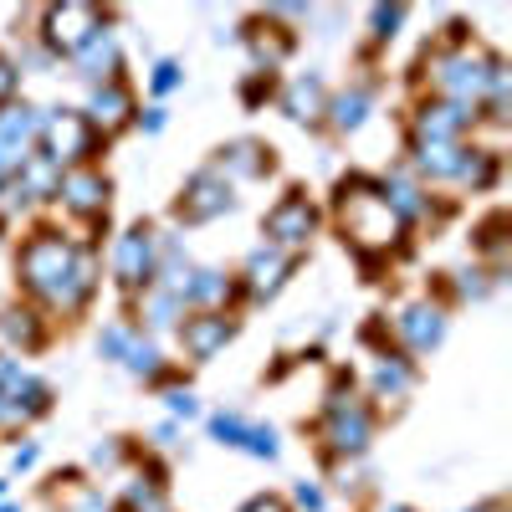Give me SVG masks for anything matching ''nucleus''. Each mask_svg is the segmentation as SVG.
Returning <instances> with one entry per match:
<instances>
[{
	"label": "nucleus",
	"mask_w": 512,
	"mask_h": 512,
	"mask_svg": "<svg viewBox=\"0 0 512 512\" xmlns=\"http://www.w3.org/2000/svg\"><path fill=\"white\" fill-rule=\"evenodd\" d=\"M16 82H21V72H16V62H11V57H0V103H6V98L16 93Z\"/></svg>",
	"instance_id": "35"
},
{
	"label": "nucleus",
	"mask_w": 512,
	"mask_h": 512,
	"mask_svg": "<svg viewBox=\"0 0 512 512\" xmlns=\"http://www.w3.org/2000/svg\"><path fill=\"white\" fill-rule=\"evenodd\" d=\"M502 226H507V221H502V216H497V221H487V226H482V251H487V256H502Z\"/></svg>",
	"instance_id": "34"
},
{
	"label": "nucleus",
	"mask_w": 512,
	"mask_h": 512,
	"mask_svg": "<svg viewBox=\"0 0 512 512\" xmlns=\"http://www.w3.org/2000/svg\"><path fill=\"white\" fill-rule=\"evenodd\" d=\"M374 390H379V400H400V395L410 390V364L384 354L379 369H374Z\"/></svg>",
	"instance_id": "24"
},
{
	"label": "nucleus",
	"mask_w": 512,
	"mask_h": 512,
	"mask_svg": "<svg viewBox=\"0 0 512 512\" xmlns=\"http://www.w3.org/2000/svg\"><path fill=\"white\" fill-rule=\"evenodd\" d=\"M21 277L36 297H47L52 308L77 313L93 292V262L88 251H72L57 231H41L21 246Z\"/></svg>",
	"instance_id": "1"
},
{
	"label": "nucleus",
	"mask_w": 512,
	"mask_h": 512,
	"mask_svg": "<svg viewBox=\"0 0 512 512\" xmlns=\"http://www.w3.org/2000/svg\"><path fill=\"white\" fill-rule=\"evenodd\" d=\"M272 98V72H251L246 82H241V103L246 108H262Z\"/></svg>",
	"instance_id": "29"
},
{
	"label": "nucleus",
	"mask_w": 512,
	"mask_h": 512,
	"mask_svg": "<svg viewBox=\"0 0 512 512\" xmlns=\"http://www.w3.org/2000/svg\"><path fill=\"white\" fill-rule=\"evenodd\" d=\"M297 507H308V512H323V492L303 482V487H297Z\"/></svg>",
	"instance_id": "38"
},
{
	"label": "nucleus",
	"mask_w": 512,
	"mask_h": 512,
	"mask_svg": "<svg viewBox=\"0 0 512 512\" xmlns=\"http://www.w3.org/2000/svg\"><path fill=\"white\" fill-rule=\"evenodd\" d=\"M169 410H175V415H185V420H190V415H195L200 405H195V395H190V390H169Z\"/></svg>",
	"instance_id": "37"
},
{
	"label": "nucleus",
	"mask_w": 512,
	"mask_h": 512,
	"mask_svg": "<svg viewBox=\"0 0 512 512\" xmlns=\"http://www.w3.org/2000/svg\"><path fill=\"white\" fill-rule=\"evenodd\" d=\"M175 210H180V221L200 226V221H210V216H221V210H231V190H226V180H221V175L200 169V175L185 185V200H180Z\"/></svg>",
	"instance_id": "8"
},
{
	"label": "nucleus",
	"mask_w": 512,
	"mask_h": 512,
	"mask_svg": "<svg viewBox=\"0 0 512 512\" xmlns=\"http://www.w3.org/2000/svg\"><path fill=\"white\" fill-rule=\"evenodd\" d=\"M384 512H410V507H384Z\"/></svg>",
	"instance_id": "43"
},
{
	"label": "nucleus",
	"mask_w": 512,
	"mask_h": 512,
	"mask_svg": "<svg viewBox=\"0 0 512 512\" xmlns=\"http://www.w3.org/2000/svg\"><path fill=\"white\" fill-rule=\"evenodd\" d=\"M364 113H369V88H349L344 98L333 103V128H338V134H349V128L364 123Z\"/></svg>",
	"instance_id": "26"
},
{
	"label": "nucleus",
	"mask_w": 512,
	"mask_h": 512,
	"mask_svg": "<svg viewBox=\"0 0 512 512\" xmlns=\"http://www.w3.org/2000/svg\"><path fill=\"white\" fill-rule=\"evenodd\" d=\"M210 431H216L226 446H241L251 456H277V436L262 431V425H251V420H241V415H216V420H210Z\"/></svg>",
	"instance_id": "14"
},
{
	"label": "nucleus",
	"mask_w": 512,
	"mask_h": 512,
	"mask_svg": "<svg viewBox=\"0 0 512 512\" xmlns=\"http://www.w3.org/2000/svg\"><path fill=\"white\" fill-rule=\"evenodd\" d=\"M456 180H466L472 190H487V185L497 180V154H492V149H461Z\"/></svg>",
	"instance_id": "21"
},
{
	"label": "nucleus",
	"mask_w": 512,
	"mask_h": 512,
	"mask_svg": "<svg viewBox=\"0 0 512 512\" xmlns=\"http://www.w3.org/2000/svg\"><path fill=\"white\" fill-rule=\"evenodd\" d=\"M31 461H36V446H21V451H16V466H21V472H26Z\"/></svg>",
	"instance_id": "41"
},
{
	"label": "nucleus",
	"mask_w": 512,
	"mask_h": 512,
	"mask_svg": "<svg viewBox=\"0 0 512 512\" xmlns=\"http://www.w3.org/2000/svg\"><path fill=\"white\" fill-rule=\"evenodd\" d=\"M241 512H287V507H282L277 497H256V502H246Z\"/></svg>",
	"instance_id": "40"
},
{
	"label": "nucleus",
	"mask_w": 512,
	"mask_h": 512,
	"mask_svg": "<svg viewBox=\"0 0 512 512\" xmlns=\"http://www.w3.org/2000/svg\"><path fill=\"white\" fill-rule=\"evenodd\" d=\"M287 272H292V256L277 251V246H262V251L246 262V292H251V297H272Z\"/></svg>",
	"instance_id": "15"
},
{
	"label": "nucleus",
	"mask_w": 512,
	"mask_h": 512,
	"mask_svg": "<svg viewBox=\"0 0 512 512\" xmlns=\"http://www.w3.org/2000/svg\"><path fill=\"white\" fill-rule=\"evenodd\" d=\"M267 169H272V149L241 139V144H226V149H221V159H216V169H210V175H226V180H262Z\"/></svg>",
	"instance_id": "12"
},
{
	"label": "nucleus",
	"mask_w": 512,
	"mask_h": 512,
	"mask_svg": "<svg viewBox=\"0 0 512 512\" xmlns=\"http://www.w3.org/2000/svg\"><path fill=\"white\" fill-rule=\"evenodd\" d=\"M180 303H185V297L180 292H169V287H159V292H149V323H169V318H175L180 313Z\"/></svg>",
	"instance_id": "28"
},
{
	"label": "nucleus",
	"mask_w": 512,
	"mask_h": 512,
	"mask_svg": "<svg viewBox=\"0 0 512 512\" xmlns=\"http://www.w3.org/2000/svg\"><path fill=\"white\" fill-rule=\"evenodd\" d=\"M31 139H41V118L31 108H6L0 113V175H11V169H21L31 154Z\"/></svg>",
	"instance_id": "7"
},
{
	"label": "nucleus",
	"mask_w": 512,
	"mask_h": 512,
	"mask_svg": "<svg viewBox=\"0 0 512 512\" xmlns=\"http://www.w3.org/2000/svg\"><path fill=\"white\" fill-rule=\"evenodd\" d=\"M113 272L123 287H139L154 277V231L149 226H134V231H123L118 246H113Z\"/></svg>",
	"instance_id": "6"
},
{
	"label": "nucleus",
	"mask_w": 512,
	"mask_h": 512,
	"mask_svg": "<svg viewBox=\"0 0 512 512\" xmlns=\"http://www.w3.org/2000/svg\"><path fill=\"white\" fill-rule=\"evenodd\" d=\"M57 180H62V175H57V164H52L47 154H31V159L16 169V185H21L26 195H52Z\"/></svg>",
	"instance_id": "20"
},
{
	"label": "nucleus",
	"mask_w": 512,
	"mask_h": 512,
	"mask_svg": "<svg viewBox=\"0 0 512 512\" xmlns=\"http://www.w3.org/2000/svg\"><path fill=\"white\" fill-rule=\"evenodd\" d=\"M466 118H472V108H461V103H425L415 113V134L420 144H451L466 128Z\"/></svg>",
	"instance_id": "13"
},
{
	"label": "nucleus",
	"mask_w": 512,
	"mask_h": 512,
	"mask_svg": "<svg viewBox=\"0 0 512 512\" xmlns=\"http://www.w3.org/2000/svg\"><path fill=\"white\" fill-rule=\"evenodd\" d=\"M400 333H405V344H410V349H436V344H441V333H446V323H441L436 308L415 303V308H405Z\"/></svg>",
	"instance_id": "16"
},
{
	"label": "nucleus",
	"mask_w": 512,
	"mask_h": 512,
	"mask_svg": "<svg viewBox=\"0 0 512 512\" xmlns=\"http://www.w3.org/2000/svg\"><path fill=\"white\" fill-rule=\"evenodd\" d=\"M128 344H134V338H128V328H103V338H98V349H103V354H113V359H118V354H128Z\"/></svg>",
	"instance_id": "32"
},
{
	"label": "nucleus",
	"mask_w": 512,
	"mask_h": 512,
	"mask_svg": "<svg viewBox=\"0 0 512 512\" xmlns=\"http://www.w3.org/2000/svg\"><path fill=\"white\" fill-rule=\"evenodd\" d=\"M236 287L221 277V272H195L190 282H185V303H200V308H210V303H226Z\"/></svg>",
	"instance_id": "23"
},
{
	"label": "nucleus",
	"mask_w": 512,
	"mask_h": 512,
	"mask_svg": "<svg viewBox=\"0 0 512 512\" xmlns=\"http://www.w3.org/2000/svg\"><path fill=\"white\" fill-rule=\"evenodd\" d=\"M477 512H502V507H477Z\"/></svg>",
	"instance_id": "44"
},
{
	"label": "nucleus",
	"mask_w": 512,
	"mask_h": 512,
	"mask_svg": "<svg viewBox=\"0 0 512 512\" xmlns=\"http://www.w3.org/2000/svg\"><path fill=\"white\" fill-rule=\"evenodd\" d=\"M88 113H93V123L103 128V134H113V128L128 118V93L118 88V82H108V88L93 93V108H88Z\"/></svg>",
	"instance_id": "19"
},
{
	"label": "nucleus",
	"mask_w": 512,
	"mask_h": 512,
	"mask_svg": "<svg viewBox=\"0 0 512 512\" xmlns=\"http://www.w3.org/2000/svg\"><path fill=\"white\" fill-rule=\"evenodd\" d=\"M456 164H461V149L456 144H420L415 149V169H420V175L446 180V175H456Z\"/></svg>",
	"instance_id": "22"
},
{
	"label": "nucleus",
	"mask_w": 512,
	"mask_h": 512,
	"mask_svg": "<svg viewBox=\"0 0 512 512\" xmlns=\"http://www.w3.org/2000/svg\"><path fill=\"white\" fill-rule=\"evenodd\" d=\"M41 139H47V159L62 169V164H77V159H88L93 154V123L82 118V113H57L41 123Z\"/></svg>",
	"instance_id": "4"
},
{
	"label": "nucleus",
	"mask_w": 512,
	"mask_h": 512,
	"mask_svg": "<svg viewBox=\"0 0 512 512\" xmlns=\"http://www.w3.org/2000/svg\"><path fill=\"white\" fill-rule=\"evenodd\" d=\"M128 507H134V512H164L159 482H149V487H134V492H128Z\"/></svg>",
	"instance_id": "31"
},
{
	"label": "nucleus",
	"mask_w": 512,
	"mask_h": 512,
	"mask_svg": "<svg viewBox=\"0 0 512 512\" xmlns=\"http://www.w3.org/2000/svg\"><path fill=\"white\" fill-rule=\"evenodd\" d=\"M313 226H318V210H313V200H308L303 190H287V195L267 210V236H272L277 251L303 246V241L313 236Z\"/></svg>",
	"instance_id": "3"
},
{
	"label": "nucleus",
	"mask_w": 512,
	"mask_h": 512,
	"mask_svg": "<svg viewBox=\"0 0 512 512\" xmlns=\"http://www.w3.org/2000/svg\"><path fill=\"white\" fill-rule=\"evenodd\" d=\"M251 52H256V62L272 72V67L292 52V36H287L282 26H272V21H256V26H251Z\"/></svg>",
	"instance_id": "17"
},
{
	"label": "nucleus",
	"mask_w": 512,
	"mask_h": 512,
	"mask_svg": "<svg viewBox=\"0 0 512 512\" xmlns=\"http://www.w3.org/2000/svg\"><path fill=\"white\" fill-rule=\"evenodd\" d=\"M287 113H292L297 123H313V118L323 113V82H318V77H297L292 88H287Z\"/></svg>",
	"instance_id": "18"
},
{
	"label": "nucleus",
	"mask_w": 512,
	"mask_h": 512,
	"mask_svg": "<svg viewBox=\"0 0 512 512\" xmlns=\"http://www.w3.org/2000/svg\"><path fill=\"white\" fill-rule=\"evenodd\" d=\"M338 221H344L349 241H354L364 256H369L374 246L390 251V246L400 241V231H405V221L395 216L390 205H384L379 185L364 180V175H349L344 185H338Z\"/></svg>",
	"instance_id": "2"
},
{
	"label": "nucleus",
	"mask_w": 512,
	"mask_h": 512,
	"mask_svg": "<svg viewBox=\"0 0 512 512\" xmlns=\"http://www.w3.org/2000/svg\"><path fill=\"white\" fill-rule=\"evenodd\" d=\"M400 16H405L400 6H390V11H384V6H379V11H374V36H395V26H400Z\"/></svg>",
	"instance_id": "33"
},
{
	"label": "nucleus",
	"mask_w": 512,
	"mask_h": 512,
	"mask_svg": "<svg viewBox=\"0 0 512 512\" xmlns=\"http://www.w3.org/2000/svg\"><path fill=\"white\" fill-rule=\"evenodd\" d=\"M57 195L67 210H77V216H98V210L108 205V180L98 175V169H67V175L57 180Z\"/></svg>",
	"instance_id": "9"
},
{
	"label": "nucleus",
	"mask_w": 512,
	"mask_h": 512,
	"mask_svg": "<svg viewBox=\"0 0 512 512\" xmlns=\"http://www.w3.org/2000/svg\"><path fill=\"white\" fill-rule=\"evenodd\" d=\"M175 82H180V67H175V62H159V67H154V93H169Z\"/></svg>",
	"instance_id": "36"
},
{
	"label": "nucleus",
	"mask_w": 512,
	"mask_h": 512,
	"mask_svg": "<svg viewBox=\"0 0 512 512\" xmlns=\"http://www.w3.org/2000/svg\"><path fill=\"white\" fill-rule=\"evenodd\" d=\"M0 333H6L11 344H21V349H36V344H41V323H36V313H26V308L0 313Z\"/></svg>",
	"instance_id": "25"
},
{
	"label": "nucleus",
	"mask_w": 512,
	"mask_h": 512,
	"mask_svg": "<svg viewBox=\"0 0 512 512\" xmlns=\"http://www.w3.org/2000/svg\"><path fill=\"white\" fill-rule=\"evenodd\" d=\"M77 57H82V67H88V77H113V67H118V52H113V41H108L103 31H98Z\"/></svg>",
	"instance_id": "27"
},
{
	"label": "nucleus",
	"mask_w": 512,
	"mask_h": 512,
	"mask_svg": "<svg viewBox=\"0 0 512 512\" xmlns=\"http://www.w3.org/2000/svg\"><path fill=\"white\" fill-rule=\"evenodd\" d=\"M482 292H487L482 272H461V297H482Z\"/></svg>",
	"instance_id": "39"
},
{
	"label": "nucleus",
	"mask_w": 512,
	"mask_h": 512,
	"mask_svg": "<svg viewBox=\"0 0 512 512\" xmlns=\"http://www.w3.org/2000/svg\"><path fill=\"white\" fill-rule=\"evenodd\" d=\"M128 369H134V374H159V354L149 349V344H128Z\"/></svg>",
	"instance_id": "30"
},
{
	"label": "nucleus",
	"mask_w": 512,
	"mask_h": 512,
	"mask_svg": "<svg viewBox=\"0 0 512 512\" xmlns=\"http://www.w3.org/2000/svg\"><path fill=\"white\" fill-rule=\"evenodd\" d=\"M369 441V415L354 400H328V446L333 451H364Z\"/></svg>",
	"instance_id": "11"
},
{
	"label": "nucleus",
	"mask_w": 512,
	"mask_h": 512,
	"mask_svg": "<svg viewBox=\"0 0 512 512\" xmlns=\"http://www.w3.org/2000/svg\"><path fill=\"white\" fill-rule=\"evenodd\" d=\"M41 26H47V41H52L57 52H72V57H77V52L103 31V16H98L93 6H52Z\"/></svg>",
	"instance_id": "5"
},
{
	"label": "nucleus",
	"mask_w": 512,
	"mask_h": 512,
	"mask_svg": "<svg viewBox=\"0 0 512 512\" xmlns=\"http://www.w3.org/2000/svg\"><path fill=\"white\" fill-rule=\"evenodd\" d=\"M231 333H236V323H231L226 313H195V318H185V328H180V344H185L190 359H210L216 349H226Z\"/></svg>",
	"instance_id": "10"
},
{
	"label": "nucleus",
	"mask_w": 512,
	"mask_h": 512,
	"mask_svg": "<svg viewBox=\"0 0 512 512\" xmlns=\"http://www.w3.org/2000/svg\"><path fill=\"white\" fill-rule=\"evenodd\" d=\"M0 420H11V410H6V395H0Z\"/></svg>",
	"instance_id": "42"
}]
</instances>
